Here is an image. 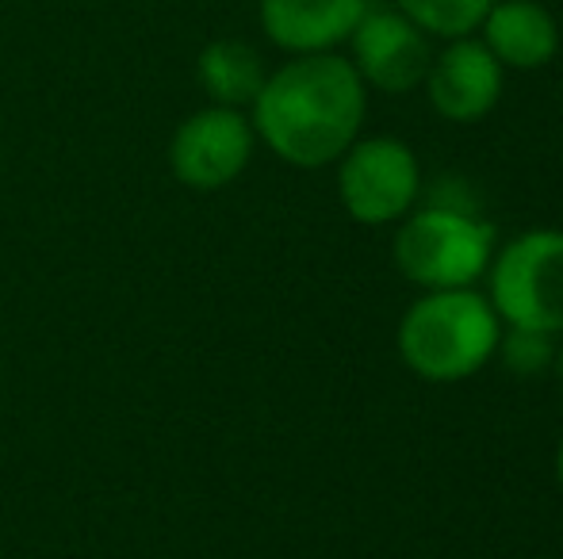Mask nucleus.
Instances as JSON below:
<instances>
[{"label":"nucleus","instance_id":"nucleus-2","mask_svg":"<svg viewBox=\"0 0 563 559\" xmlns=\"http://www.w3.org/2000/svg\"><path fill=\"white\" fill-rule=\"evenodd\" d=\"M503 342V318L475 288L426 291L399 322V357L418 380L460 383L487 368Z\"/></svg>","mask_w":563,"mask_h":559},{"label":"nucleus","instance_id":"nucleus-6","mask_svg":"<svg viewBox=\"0 0 563 559\" xmlns=\"http://www.w3.org/2000/svg\"><path fill=\"white\" fill-rule=\"evenodd\" d=\"M349 62L368 89L402 92L418 89L430 74L433 46L418 23H410L399 8H364L361 23L349 35Z\"/></svg>","mask_w":563,"mask_h":559},{"label":"nucleus","instance_id":"nucleus-5","mask_svg":"<svg viewBox=\"0 0 563 559\" xmlns=\"http://www.w3.org/2000/svg\"><path fill=\"white\" fill-rule=\"evenodd\" d=\"M338 195L356 223H399L418 208V195H422V169L415 149L391 135L356 138L338 157Z\"/></svg>","mask_w":563,"mask_h":559},{"label":"nucleus","instance_id":"nucleus-8","mask_svg":"<svg viewBox=\"0 0 563 559\" xmlns=\"http://www.w3.org/2000/svg\"><path fill=\"white\" fill-rule=\"evenodd\" d=\"M422 85L430 92V104L441 120L479 123L503 100L506 69L479 43V35L449 38L445 51L433 54L430 74H426Z\"/></svg>","mask_w":563,"mask_h":559},{"label":"nucleus","instance_id":"nucleus-11","mask_svg":"<svg viewBox=\"0 0 563 559\" xmlns=\"http://www.w3.org/2000/svg\"><path fill=\"white\" fill-rule=\"evenodd\" d=\"M196 77H200V89L208 92L211 104L242 112V108H250L257 100L268 69L250 43H242V38H216L196 58Z\"/></svg>","mask_w":563,"mask_h":559},{"label":"nucleus","instance_id":"nucleus-13","mask_svg":"<svg viewBox=\"0 0 563 559\" xmlns=\"http://www.w3.org/2000/svg\"><path fill=\"white\" fill-rule=\"evenodd\" d=\"M556 349H560V342L552 334H544V329L510 326V334H503V342H498L495 357H503V365L510 368L514 376L529 380V376L549 372L552 360H556Z\"/></svg>","mask_w":563,"mask_h":559},{"label":"nucleus","instance_id":"nucleus-9","mask_svg":"<svg viewBox=\"0 0 563 559\" xmlns=\"http://www.w3.org/2000/svg\"><path fill=\"white\" fill-rule=\"evenodd\" d=\"M364 8L368 0H257V20L268 43L296 58L349 43Z\"/></svg>","mask_w":563,"mask_h":559},{"label":"nucleus","instance_id":"nucleus-3","mask_svg":"<svg viewBox=\"0 0 563 559\" xmlns=\"http://www.w3.org/2000/svg\"><path fill=\"white\" fill-rule=\"evenodd\" d=\"M395 234V265L410 283L426 291L475 288L495 261V226L475 215L472 203L433 195L426 208L399 219Z\"/></svg>","mask_w":563,"mask_h":559},{"label":"nucleus","instance_id":"nucleus-1","mask_svg":"<svg viewBox=\"0 0 563 559\" xmlns=\"http://www.w3.org/2000/svg\"><path fill=\"white\" fill-rule=\"evenodd\" d=\"M253 135L296 169L334 165L368 115V85L338 51L296 54L265 77L253 100Z\"/></svg>","mask_w":563,"mask_h":559},{"label":"nucleus","instance_id":"nucleus-7","mask_svg":"<svg viewBox=\"0 0 563 559\" xmlns=\"http://www.w3.org/2000/svg\"><path fill=\"white\" fill-rule=\"evenodd\" d=\"M253 123L238 108H200L169 142V165L188 188H223L245 172L253 157Z\"/></svg>","mask_w":563,"mask_h":559},{"label":"nucleus","instance_id":"nucleus-10","mask_svg":"<svg viewBox=\"0 0 563 559\" xmlns=\"http://www.w3.org/2000/svg\"><path fill=\"white\" fill-rule=\"evenodd\" d=\"M479 43L503 69H544L560 51V23L537 0H495L479 23Z\"/></svg>","mask_w":563,"mask_h":559},{"label":"nucleus","instance_id":"nucleus-15","mask_svg":"<svg viewBox=\"0 0 563 559\" xmlns=\"http://www.w3.org/2000/svg\"><path fill=\"white\" fill-rule=\"evenodd\" d=\"M556 479H560V491H563V437H560V448H556Z\"/></svg>","mask_w":563,"mask_h":559},{"label":"nucleus","instance_id":"nucleus-4","mask_svg":"<svg viewBox=\"0 0 563 559\" xmlns=\"http://www.w3.org/2000/svg\"><path fill=\"white\" fill-rule=\"evenodd\" d=\"M490 306L503 326L563 334V231H529L495 249L487 269Z\"/></svg>","mask_w":563,"mask_h":559},{"label":"nucleus","instance_id":"nucleus-14","mask_svg":"<svg viewBox=\"0 0 563 559\" xmlns=\"http://www.w3.org/2000/svg\"><path fill=\"white\" fill-rule=\"evenodd\" d=\"M552 372H556V380H560V388H563V345L556 349V360H552Z\"/></svg>","mask_w":563,"mask_h":559},{"label":"nucleus","instance_id":"nucleus-12","mask_svg":"<svg viewBox=\"0 0 563 559\" xmlns=\"http://www.w3.org/2000/svg\"><path fill=\"white\" fill-rule=\"evenodd\" d=\"M490 4L495 0H395V8L410 23H418L430 38H445V43L475 35Z\"/></svg>","mask_w":563,"mask_h":559}]
</instances>
